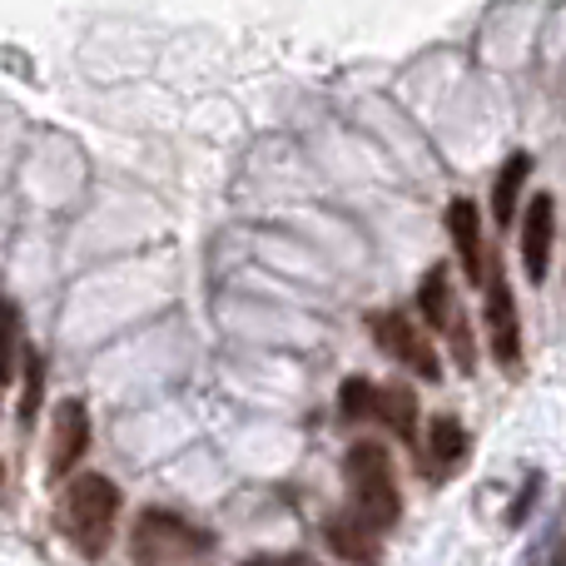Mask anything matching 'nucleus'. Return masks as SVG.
Returning a JSON list of instances; mask_svg holds the SVG:
<instances>
[{
	"mask_svg": "<svg viewBox=\"0 0 566 566\" xmlns=\"http://www.w3.org/2000/svg\"><path fill=\"white\" fill-rule=\"evenodd\" d=\"M115 522H119V488L105 472H80L65 488V497H60V532L75 542L80 557L99 562Z\"/></svg>",
	"mask_w": 566,
	"mask_h": 566,
	"instance_id": "nucleus-1",
	"label": "nucleus"
},
{
	"mask_svg": "<svg viewBox=\"0 0 566 566\" xmlns=\"http://www.w3.org/2000/svg\"><path fill=\"white\" fill-rule=\"evenodd\" d=\"M343 472H348V492H353V517L368 532H388L402 512L398 482H392V462L382 442H353L348 458H343Z\"/></svg>",
	"mask_w": 566,
	"mask_h": 566,
	"instance_id": "nucleus-2",
	"label": "nucleus"
},
{
	"mask_svg": "<svg viewBox=\"0 0 566 566\" xmlns=\"http://www.w3.org/2000/svg\"><path fill=\"white\" fill-rule=\"evenodd\" d=\"M129 552L139 566H199L214 552V532L195 527L189 517L165 507L139 512L135 532H129Z\"/></svg>",
	"mask_w": 566,
	"mask_h": 566,
	"instance_id": "nucleus-3",
	"label": "nucleus"
},
{
	"mask_svg": "<svg viewBox=\"0 0 566 566\" xmlns=\"http://www.w3.org/2000/svg\"><path fill=\"white\" fill-rule=\"evenodd\" d=\"M418 313L428 318V328H442L452 338V358H458L462 373L478 368L472 333H462V323H458V298H452V269L448 264H432L428 279L418 283Z\"/></svg>",
	"mask_w": 566,
	"mask_h": 566,
	"instance_id": "nucleus-4",
	"label": "nucleus"
},
{
	"mask_svg": "<svg viewBox=\"0 0 566 566\" xmlns=\"http://www.w3.org/2000/svg\"><path fill=\"white\" fill-rule=\"evenodd\" d=\"M368 328H373V338H378L382 348H388L398 363H408L412 373H422V378H428V382H438L442 363H438V353H432V343L422 338V328L408 318V313H398V308H388V313H373V318H368Z\"/></svg>",
	"mask_w": 566,
	"mask_h": 566,
	"instance_id": "nucleus-5",
	"label": "nucleus"
},
{
	"mask_svg": "<svg viewBox=\"0 0 566 566\" xmlns=\"http://www.w3.org/2000/svg\"><path fill=\"white\" fill-rule=\"evenodd\" d=\"M488 338L492 358L502 368H522V323H517V298H512L502 269H488Z\"/></svg>",
	"mask_w": 566,
	"mask_h": 566,
	"instance_id": "nucleus-6",
	"label": "nucleus"
},
{
	"mask_svg": "<svg viewBox=\"0 0 566 566\" xmlns=\"http://www.w3.org/2000/svg\"><path fill=\"white\" fill-rule=\"evenodd\" d=\"M90 452V408L80 398L55 402V432H50V478H70Z\"/></svg>",
	"mask_w": 566,
	"mask_h": 566,
	"instance_id": "nucleus-7",
	"label": "nucleus"
},
{
	"mask_svg": "<svg viewBox=\"0 0 566 566\" xmlns=\"http://www.w3.org/2000/svg\"><path fill=\"white\" fill-rule=\"evenodd\" d=\"M552 244H557V199H552V195H532L527 214H522V269H527L532 283L547 279Z\"/></svg>",
	"mask_w": 566,
	"mask_h": 566,
	"instance_id": "nucleus-8",
	"label": "nucleus"
},
{
	"mask_svg": "<svg viewBox=\"0 0 566 566\" xmlns=\"http://www.w3.org/2000/svg\"><path fill=\"white\" fill-rule=\"evenodd\" d=\"M448 234L458 249L468 283H488V254H482V224H478V205L472 199H452L448 205Z\"/></svg>",
	"mask_w": 566,
	"mask_h": 566,
	"instance_id": "nucleus-9",
	"label": "nucleus"
},
{
	"mask_svg": "<svg viewBox=\"0 0 566 566\" xmlns=\"http://www.w3.org/2000/svg\"><path fill=\"white\" fill-rule=\"evenodd\" d=\"M323 537L348 566H378V532H368L358 517H333Z\"/></svg>",
	"mask_w": 566,
	"mask_h": 566,
	"instance_id": "nucleus-10",
	"label": "nucleus"
},
{
	"mask_svg": "<svg viewBox=\"0 0 566 566\" xmlns=\"http://www.w3.org/2000/svg\"><path fill=\"white\" fill-rule=\"evenodd\" d=\"M532 175V155H507V165H502L497 185H492V214H497V224L507 229V219L517 214L522 205V185H527Z\"/></svg>",
	"mask_w": 566,
	"mask_h": 566,
	"instance_id": "nucleus-11",
	"label": "nucleus"
},
{
	"mask_svg": "<svg viewBox=\"0 0 566 566\" xmlns=\"http://www.w3.org/2000/svg\"><path fill=\"white\" fill-rule=\"evenodd\" d=\"M428 452L438 468H458L468 458V428L458 418H432L428 422Z\"/></svg>",
	"mask_w": 566,
	"mask_h": 566,
	"instance_id": "nucleus-12",
	"label": "nucleus"
},
{
	"mask_svg": "<svg viewBox=\"0 0 566 566\" xmlns=\"http://www.w3.org/2000/svg\"><path fill=\"white\" fill-rule=\"evenodd\" d=\"M378 422H388L392 432L412 438V422H418V392L402 388V382H388V388H378Z\"/></svg>",
	"mask_w": 566,
	"mask_h": 566,
	"instance_id": "nucleus-13",
	"label": "nucleus"
},
{
	"mask_svg": "<svg viewBox=\"0 0 566 566\" xmlns=\"http://www.w3.org/2000/svg\"><path fill=\"white\" fill-rule=\"evenodd\" d=\"M338 412L348 422H368V418H378V388H373L368 378H348L338 388Z\"/></svg>",
	"mask_w": 566,
	"mask_h": 566,
	"instance_id": "nucleus-14",
	"label": "nucleus"
},
{
	"mask_svg": "<svg viewBox=\"0 0 566 566\" xmlns=\"http://www.w3.org/2000/svg\"><path fill=\"white\" fill-rule=\"evenodd\" d=\"M15 308L10 303H0V382L15 378Z\"/></svg>",
	"mask_w": 566,
	"mask_h": 566,
	"instance_id": "nucleus-15",
	"label": "nucleus"
},
{
	"mask_svg": "<svg viewBox=\"0 0 566 566\" xmlns=\"http://www.w3.org/2000/svg\"><path fill=\"white\" fill-rule=\"evenodd\" d=\"M537 497H542V472H527L522 492L512 497V507H507V527H522V522L532 517V507H537Z\"/></svg>",
	"mask_w": 566,
	"mask_h": 566,
	"instance_id": "nucleus-16",
	"label": "nucleus"
},
{
	"mask_svg": "<svg viewBox=\"0 0 566 566\" xmlns=\"http://www.w3.org/2000/svg\"><path fill=\"white\" fill-rule=\"evenodd\" d=\"M40 392H45V363H40V353H30L25 358V408H20V418H35L40 408Z\"/></svg>",
	"mask_w": 566,
	"mask_h": 566,
	"instance_id": "nucleus-17",
	"label": "nucleus"
},
{
	"mask_svg": "<svg viewBox=\"0 0 566 566\" xmlns=\"http://www.w3.org/2000/svg\"><path fill=\"white\" fill-rule=\"evenodd\" d=\"M244 566H318V562H313V557H254Z\"/></svg>",
	"mask_w": 566,
	"mask_h": 566,
	"instance_id": "nucleus-18",
	"label": "nucleus"
}]
</instances>
